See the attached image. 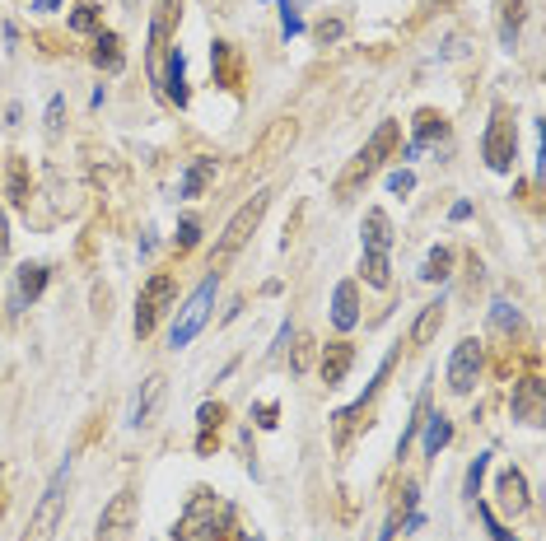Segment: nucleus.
Wrapping results in <instances>:
<instances>
[{"label":"nucleus","instance_id":"nucleus-10","mask_svg":"<svg viewBox=\"0 0 546 541\" xmlns=\"http://www.w3.org/2000/svg\"><path fill=\"white\" fill-rule=\"evenodd\" d=\"M299 140V121L294 117H276L267 131L257 136V145H252V163H280L290 154V145Z\"/></svg>","mask_w":546,"mask_h":541},{"label":"nucleus","instance_id":"nucleus-36","mask_svg":"<svg viewBox=\"0 0 546 541\" xmlns=\"http://www.w3.org/2000/svg\"><path fill=\"white\" fill-rule=\"evenodd\" d=\"M341 33H346V29H341V24H336V19H332V24H322V29H318V37H322V43H336V37H341Z\"/></svg>","mask_w":546,"mask_h":541},{"label":"nucleus","instance_id":"nucleus-23","mask_svg":"<svg viewBox=\"0 0 546 541\" xmlns=\"http://www.w3.org/2000/svg\"><path fill=\"white\" fill-rule=\"evenodd\" d=\"M360 270H364V280H369L374 289H388V285H393V266H388V253H364Z\"/></svg>","mask_w":546,"mask_h":541},{"label":"nucleus","instance_id":"nucleus-28","mask_svg":"<svg viewBox=\"0 0 546 541\" xmlns=\"http://www.w3.org/2000/svg\"><path fill=\"white\" fill-rule=\"evenodd\" d=\"M491 318H495L500 331H514V327H518V308H514L509 299H495V313H491Z\"/></svg>","mask_w":546,"mask_h":541},{"label":"nucleus","instance_id":"nucleus-30","mask_svg":"<svg viewBox=\"0 0 546 541\" xmlns=\"http://www.w3.org/2000/svg\"><path fill=\"white\" fill-rule=\"evenodd\" d=\"M476 513H481V523H485V532H491L495 541H514L509 532H504V528H500V518H495L491 509H485V504H476Z\"/></svg>","mask_w":546,"mask_h":541},{"label":"nucleus","instance_id":"nucleus-27","mask_svg":"<svg viewBox=\"0 0 546 541\" xmlns=\"http://www.w3.org/2000/svg\"><path fill=\"white\" fill-rule=\"evenodd\" d=\"M10 201L14 205H29V182H24V163H10Z\"/></svg>","mask_w":546,"mask_h":541},{"label":"nucleus","instance_id":"nucleus-11","mask_svg":"<svg viewBox=\"0 0 546 541\" xmlns=\"http://www.w3.org/2000/svg\"><path fill=\"white\" fill-rule=\"evenodd\" d=\"M509 411L518 425H542L546 420V387L537 373H528V379L514 383V397H509Z\"/></svg>","mask_w":546,"mask_h":541},{"label":"nucleus","instance_id":"nucleus-25","mask_svg":"<svg viewBox=\"0 0 546 541\" xmlns=\"http://www.w3.org/2000/svg\"><path fill=\"white\" fill-rule=\"evenodd\" d=\"M449 270H453V247H434L430 257H425V266H420V280H449Z\"/></svg>","mask_w":546,"mask_h":541},{"label":"nucleus","instance_id":"nucleus-16","mask_svg":"<svg viewBox=\"0 0 546 541\" xmlns=\"http://www.w3.org/2000/svg\"><path fill=\"white\" fill-rule=\"evenodd\" d=\"M393 247V220H388V211H374L364 215V253H388Z\"/></svg>","mask_w":546,"mask_h":541},{"label":"nucleus","instance_id":"nucleus-8","mask_svg":"<svg viewBox=\"0 0 546 541\" xmlns=\"http://www.w3.org/2000/svg\"><path fill=\"white\" fill-rule=\"evenodd\" d=\"M136 518H140V499L136 490H117L103 513H98V541H121L131 528H136Z\"/></svg>","mask_w":546,"mask_h":541},{"label":"nucleus","instance_id":"nucleus-19","mask_svg":"<svg viewBox=\"0 0 546 541\" xmlns=\"http://www.w3.org/2000/svg\"><path fill=\"white\" fill-rule=\"evenodd\" d=\"M500 504L509 509L514 518H518L523 509H528V481H523V471H518V467L500 476Z\"/></svg>","mask_w":546,"mask_h":541},{"label":"nucleus","instance_id":"nucleus-13","mask_svg":"<svg viewBox=\"0 0 546 541\" xmlns=\"http://www.w3.org/2000/svg\"><path fill=\"white\" fill-rule=\"evenodd\" d=\"M355 364V345L351 341H332V345H322V360H318V373H322V383L327 387H341L346 383V373Z\"/></svg>","mask_w":546,"mask_h":541},{"label":"nucleus","instance_id":"nucleus-29","mask_svg":"<svg viewBox=\"0 0 546 541\" xmlns=\"http://www.w3.org/2000/svg\"><path fill=\"white\" fill-rule=\"evenodd\" d=\"M485 462H491V457H476V462L467 467V499H472V504H476V490H481V476H485Z\"/></svg>","mask_w":546,"mask_h":541},{"label":"nucleus","instance_id":"nucleus-26","mask_svg":"<svg viewBox=\"0 0 546 541\" xmlns=\"http://www.w3.org/2000/svg\"><path fill=\"white\" fill-rule=\"evenodd\" d=\"M70 29H75V33H94V29H98V5H94V0H79V5H75Z\"/></svg>","mask_w":546,"mask_h":541},{"label":"nucleus","instance_id":"nucleus-22","mask_svg":"<svg viewBox=\"0 0 546 541\" xmlns=\"http://www.w3.org/2000/svg\"><path fill=\"white\" fill-rule=\"evenodd\" d=\"M411 136H416L411 145H430V140H439V136H449V121L425 108V112H416V121H411Z\"/></svg>","mask_w":546,"mask_h":541},{"label":"nucleus","instance_id":"nucleus-17","mask_svg":"<svg viewBox=\"0 0 546 541\" xmlns=\"http://www.w3.org/2000/svg\"><path fill=\"white\" fill-rule=\"evenodd\" d=\"M43 285H47V266H43V262H33V266H19V285H14V308L33 304L37 295H43Z\"/></svg>","mask_w":546,"mask_h":541},{"label":"nucleus","instance_id":"nucleus-5","mask_svg":"<svg viewBox=\"0 0 546 541\" xmlns=\"http://www.w3.org/2000/svg\"><path fill=\"white\" fill-rule=\"evenodd\" d=\"M219 523H225V504H219L211 490H196L192 504L182 509V518H178L173 541H211L219 532Z\"/></svg>","mask_w":546,"mask_h":541},{"label":"nucleus","instance_id":"nucleus-38","mask_svg":"<svg viewBox=\"0 0 546 541\" xmlns=\"http://www.w3.org/2000/svg\"><path fill=\"white\" fill-rule=\"evenodd\" d=\"M10 253V238H5V220H0V257Z\"/></svg>","mask_w":546,"mask_h":541},{"label":"nucleus","instance_id":"nucleus-1","mask_svg":"<svg viewBox=\"0 0 546 541\" xmlns=\"http://www.w3.org/2000/svg\"><path fill=\"white\" fill-rule=\"evenodd\" d=\"M397 131H401L397 121H383V127L369 136V145H364V150L346 163V173L336 178V196H341V201H351V196L360 192V187L383 169V159H388V154H393V145H397Z\"/></svg>","mask_w":546,"mask_h":541},{"label":"nucleus","instance_id":"nucleus-32","mask_svg":"<svg viewBox=\"0 0 546 541\" xmlns=\"http://www.w3.org/2000/svg\"><path fill=\"white\" fill-rule=\"evenodd\" d=\"M411 187H416V173H411V169H397V173L388 178V192H397V196L411 192Z\"/></svg>","mask_w":546,"mask_h":541},{"label":"nucleus","instance_id":"nucleus-7","mask_svg":"<svg viewBox=\"0 0 546 541\" xmlns=\"http://www.w3.org/2000/svg\"><path fill=\"white\" fill-rule=\"evenodd\" d=\"M178 295V285L169 270H159V276L145 280V289H140V304H136V337H150V331L159 327V318L169 313V304Z\"/></svg>","mask_w":546,"mask_h":541},{"label":"nucleus","instance_id":"nucleus-9","mask_svg":"<svg viewBox=\"0 0 546 541\" xmlns=\"http://www.w3.org/2000/svg\"><path fill=\"white\" fill-rule=\"evenodd\" d=\"M481 364H485V355H481V341L476 337H467V341L453 345V355H449V387L458 392V397H467V392L476 387Z\"/></svg>","mask_w":546,"mask_h":541},{"label":"nucleus","instance_id":"nucleus-24","mask_svg":"<svg viewBox=\"0 0 546 541\" xmlns=\"http://www.w3.org/2000/svg\"><path fill=\"white\" fill-rule=\"evenodd\" d=\"M164 89H169V98L178 103H187V79H182V47L173 43V52H169V79H164Z\"/></svg>","mask_w":546,"mask_h":541},{"label":"nucleus","instance_id":"nucleus-37","mask_svg":"<svg viewBox=\"0 0 546 541\" xmlns=\"http://www.w3.org/2000/svg\"><path fill=\"white\" fill-rule=\"evenodd\" d=\"M33 10H37V14H52V10H61V0H37Z\"/></svg>","mask_w":546,"mask_h":541},{"label":"nucleus","instance_id":"nucleus-20","mask_svg":"<svg viewBox=\"0 0 546 541\" xmlns=\"http://www.w3.org/2000/svg\"><path fill=\"white\" fill-rule=\"evenodd\" d=\"M94 66H98V71H108V75H117L121 66H127L117 33H98V43H94Z\"/></svg>","mask_w":546,"mask_h":541},{"label":"nucleus","instance_id":"nucleus-21","mask_svg":"<svg viewBox=\"0 0 546 541\" xmlns=\"http://www.w3.org/2000/svg\"><path fill=\"white\" fill-rule=\"evenodd\" d=\"M211 178H215V159H196L192 169L182 173V187H178V192L192 201V196H201V192H206V187H211Z\"/></svg>","mask_w":546,"mask_h":541},{"label":"nucleus","instance_id":"nucleus-18","mask_svg":"<svg viewBox=\"0 0 546 541\" xmlns=\"http://www.w3.org/2000/svg\"><path fill=\"white\" fill-rule=\"evenodd\" d=\"M425 457H439V448H449L453 439V425H449V415L443 411H425Z\"/></svg>","mask_w":546,"mask_h":541},{"label":"nucleus","instance_id":"nucleus-12","mask_svg":"<svg viewBox=\"0 0 546 541\" xmlns=\"http://www.w3.org/2000/svg\"><path fill=\"white\" fill-rule=\"evenodd\" d=\"M164 392H169V379H164V373H150V379L140 383V397H136V406H131V425H136V429H145V425L159 420Z\"/></svg>","mask_w":546,"mask_h":541},{"label":"nucleus","instance_id":"nucleus-34","mask_svg":"<svg viewBox=\"0 0 546 541\" xmlns=\"http://www.w3.org/2000/svg\"><path fill=\"white\" fill-rule=\"evenodd\" d=\"M309 355H313V341L303 337V341L294 345V360H290V369H294V373H303V369H309Z\"/></svg>","mask_w":546,"mask_h":541},{"label":"nucleus","instance_id":"nucleus-35","mask_svg":"<svg viewBox=\"0 0 546 541\" xmlns=\"http://www.w3.org/2000/svg\"><path fill=\"white\" fill-rule=\"evenodd\" d=\"M303 29V19L294 14V5H290V0H285V19H280V33H285V37H294Z\"/></svg>","mask_w":546,"mask_h":541},{"label":"nucleus","instance_id":"nucleus-15","mask_svg":"<svg viewBox=\"0 0 546 541\" xmlns=\"http://www.w3.org/2000/svg\"><path fill=\"white\" fill-rule=\"evenodd\" d=\"M355 322H360V289H355V280H341L332 295V327L351 331Z\"/></svg>","mask_w":546,"mask_h":541},{"label":"nucleus","instance_id":"nucleus-2","mask_svg":"<svg viewBox=\"0 0 546 541\" xmlns=\"http://www.w3.org/2000/svg\"><path fill=\"white\" fill-rule=\"evenodd\" d=\"M66 486H70V457L52 471V481H47L43 499H37V509H33V518H29L24 541H52V537H56L61 518H66Z\"/></svg>","mask_w":546,"mask_h":541},{"label":"nucleus","instance_id":"nucleus-14","mask_svg":"<svg viewBox=\"0 0 546 541\" xmlns=\"http://www.w3.org/2000/svg\"><path fill=\"white\" fill-rule=\"evenodd\" d=\"M443 308H449V304H443V295H439V299H430V304H425L420 313H416V322H411V331H407V345H411V350H425V345L439 337Z\"/></svg>","mask_w":546,"mask_h":541},{"label":"nucleus","instance_id":"nucleus-31","mask_svg":"<svg viewBox=\"0 0 546 541\" xmlns=\"http://www.w3.org/2000/svg\"><path fill=\"white\" fill-rule=\"evenodd\" d=\"M196 238H201V224L196 220H182L178 224V247H196Z\"/></svg>","mask_w":546,"mask_h":541},{"label":"nucleus","instance_id":"nucleus-3","mask_svg":"<svg viewBox=\"0 0 546 541\" xmlns=\"http://www.w3.org/2000/svg\"><path fill=\"white\" fill-rule=\"evenodd\" d=\"M481 154H485V169L491 173H509L514 159H518V131L509 121V108L495 103L491 121H485V140H481Z\"/></svg>","mask_w":546,"mask_h":541},{"label":"nucleus","instance_id":"nucleus-33","mask_svg":"<svg viewBox=\"0 0 546 541\" xmlns=\"http://www.w3.org/2000/svg\"><path fill=\"white\" fill-rule=\"evenodd\" d=\"M61 117H66V98L56 94V98L47 103V131H61Z\"/></svg>","mask_w":546,"mask_h":541},{"label":"nucleus","instance_id":"nucleus-6","mask_svg":"<svg viewBox=\"0 0 546 541\" xmlns=\"http://www.w3.org/2000/svg\"><path fill=\"white\" fill-rule=\"evenodd\" d=\"M215 289H219V276H206V280L196 285V295L187 299L182 318H178V322H173V331H169V345H173V350H182V345H192V341H196V331L206 327V318H211Z\"/></svg>","mask_w":546,"mask_h":541},{"label":"nucleus","instance_id":"nucleus-4","mask_svg":"<svg viewBox=\"0 0 546 541\" xmlns=\"http://www.w3.org/2000/svg\"><path fill=\"white\" fill-rule=\"evenodd\" d=\"M271 211V192H252V201H243L238 211L229 215V224H225V234L215 238V262H225V257H234L243 243H248L252 234H257V224H261V215Z\"/></svg>","mask_w":546,"mask_h":541}]
</instances>
